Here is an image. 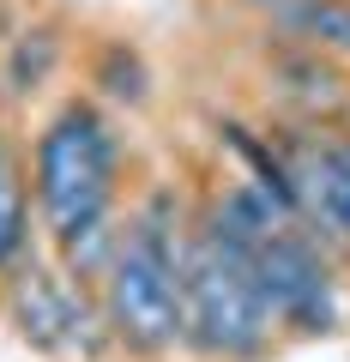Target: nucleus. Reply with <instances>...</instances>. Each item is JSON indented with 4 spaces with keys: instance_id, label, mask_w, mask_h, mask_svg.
Returning <instances> with one entry per match:
<instances>
[{
    "instance_id": "1",
    "label": "nucleus",
    "mask_w": 350,
    "mask_h": 362,
    "mask_svg": "<svg viewBox=\"0 0 350 362\" xmlns=\"http://www.w3.org/2000/svg\"><path fill=\"white\" fill-rule=\"evenodd\" d=\"M103 326L139 356H169L187 344V308H182V230L163 211V199L139 211L121 230L115 259L97 284Z\"/></svg>"
},
{
    "instance_id": "2",
    "label": "nucleus",
    "mask_w": 350,
    "mask_h": 362,
    "mask_svg": "<svg viewBox=\"0 0 350 362\" xmlns=\"http://www.w3.org/2000/svg\"><path fill=\"white\" fill-rule=\"evenodd\" d=\"M182 308H187V344L218 362L259 356L278 326L266 296H259L254 259L211 218L182 235Z\"/></svg>"
},
{
    "instance_id": "3",
    "label": "nucleus",
    "mask_w": 350,
    "mask_h": 362,
    "mask_svg": "<svg viewBox=\"0 0 350 362\" xmlns=\"http://www.w3.org/2000/svg\"><path fill=\"white\" fill-rule=\"evenodd\" d=\"M115 175H121L115 127L91 103H66L37 133V157H30L37 211H42L54 242H73L78 230H91V223L109 218V206H115Z\"/></svg>"
},
{
    "instance_id": "4",
    "label": "nucleus",
    "mask_w": 350,
    "mask_h": 362,
    "mask_svg": "<svg viewBox=\"0 0 350 362\" xmlns=\"http://www.w3.org/2000/svg\"><path fill=\"white\" fill-rule=\"evenodd\" d=\"M6 320L18 326V338H30L37 350H61V356H91L103 344L97 314L85 302V284L73 290L66 272L49 266H25L6 290Z\"/></svg>"
},
{
    "instance_id": "5",
    "label": "nucleus",
    "mask_w": 350,
    "mask_h": 362,
    "mask_svg": "<svg viewBox=\"0 0 350 362\" xmlns=\"http://www.w3.org/2000/svg\"><path fill=\"white\" fill-rule=\"evenodd\" d=\"M278 169L296 218L350 247V139H296Z\"/></svg>"
},
{
    "instance_id": "6",
    "label": "nucleus",
    "mask_w": 350,
    "mask_h": 362,
    "mask_svg": "<svg viewBox=\"0 0 350 362\" xmlns=\"http://www.w3.org/2000/svg\"><path fill=\"white\" fill-rule=\"evenodd\" d=\"M272 25L302 49L350 54V0H284L272 13Z\"/></svg>"
},
{
    "instance_id": "7",
    "label": "nucleus",
    "mask_w": 350,
    "mask_h": 362,
    "mask_svg": "<svg viewBox=\"0 0 350 362\" xmlns=\"http://www.w3.org/2000/svg\"><path fill=\"white\" fill-rule=\"evenodd\" d=\"M30 247V194L13 151H0V266H18Z\"/></svg>"
},
{
    "instance_id": "8",
    "label": "nucleus",
    "mask_w": 350,
    "mask_h": 362,
    "mask_svg": "<svg viewBox=\"0 0 350 362\" xmlns=\"http://www.w3.org/2000/svg\"><path fill=\"white\" fill-rule=\"evenodd\" d=\"M278 73L290 78L284 97H290V103H302V109H332L338 97H344V90H338V73L320 61V49H302L296 61H284Z\"/></svg>"
},
{
    "instance_id": "9",
    "label": "nucleus",
    "mask_w": 350,
    "mask_h": 362,
    "mask_svg": "<svg viewBox=\"0 0 350 362\" xmlns=\"http://www.w3.org/2000/svg\"><path fill=\"white\" fill-rule=\"evenodd\" d=\"M49 66H54V37H49V30H37V37H25L13 49V61H6V85L25 97V90H37L42 78H49Z\"/></svg>"
},
{
    "instance_id": "10",
    "label": "nucleus",
    "mask_w": 350,
    "mask_h": 362,
    "mask_svg": "<svg viewBox=\"0 0 350 362\" xmlns=\"http://www.w3.org/2000/svg\"><path fill=\"white\" fill-rule=\"evenodd\" d=\"M109 66H115V73H103L109 78V97H127V103H139L145 97V73H139V61H133V54H121V49H109Z\"/></svg>"
},
{
    "instance_id": "11",
    "label": "nucleus",
    "mask_w": 350,
    "mask_h": 362,
    "mask_svg": "<svg viewBox=\"0 0 350 362\" xmlns=\"http://www.w3.org/2000/svg\"><path fill=\"white\" fill-rule=\"evenodd\" d=\"M254 6H266V13H278V6H284V0H254Z\"/></svg>"
},
{
    "instance_id": "12",
    "label": "nucleus",
    "mask_w": 350,
    "mask_h": 362,
    "mask_svg": "<svg viewBox=\"0 0 350 362\" xmlns=\"http://www.w3.org/2000/svg\"><path fill=\"white\" fill-rule=\"evenodd\" d=\"M0 151H6V139H0Z\"/></svg>"
}]
</instances>
